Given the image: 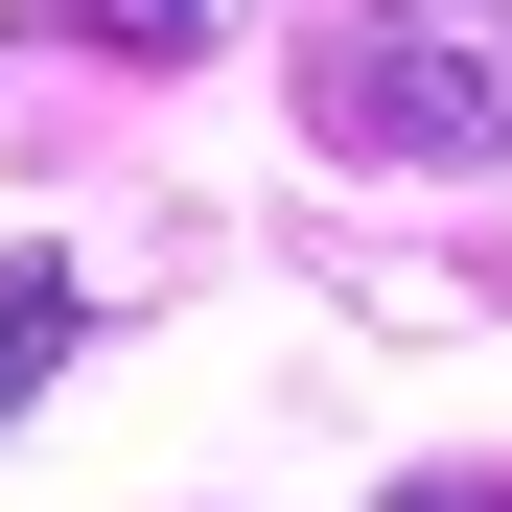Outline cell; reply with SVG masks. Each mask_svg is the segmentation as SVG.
Returning a JSON list of instances; mask_svg holds the SVG:
<instances>
[{
	"instance_id": "cell-1",
	"label": "cell",
	"mask_w": 512,
	"mask_h": 512,
	"mask_svg": "<svg viewBox=\"0 0 512 512\" xmlns=\"http://www.w3.org/2000/svg\"><path fill=\"white\" fill-rule=\"evenodd\" d=\"M303 140L326 163H512V0H326Z\"/></svg>"
},
{
	"instance_id": "cell-2",
	"label": "cell",
	"mask_w": 512,
	"mask_h": 512,
	"mask_svg": "<svg viewBox=\"0 0 512 512\" xmlns=\"http://www.w3.org/2000/svg\"><path fill=\"white\" fill-rule=\"evenodd\" d=\"M233 24V0H47V47H94V70H187Z\"/></svg>"
},
{
	"instance_id": "cell-3",
	"label": "cell",
	"mask_w": 512,
	"mask_h": 512,
	"mask_svg": "<svg viewBox=\"0 0 512 512\" xmlns=\"http://www.w3.org/2000/svg\"><path fill=\"white\" fill-rule=\"evenodd\" d=\"M70 326H94V303H70V280H0V396H24V373L70 350Z\"/></svg>"
},
{
	"instance_id": "cell-4",
	"label": "cell",
	"mask_w": 512,
	"mask_h": 512,
	"mask_svg": "<svg viewBox=\"0 0 512 512\" xmlns=\"http://www.w3.org/2000/svg\"><path fill=\"white\" fill-rule=\"evenodd\" d=\"M396 512H512V489H489V466H443V489H396Z\"/></svg>"
}]
</instances>
